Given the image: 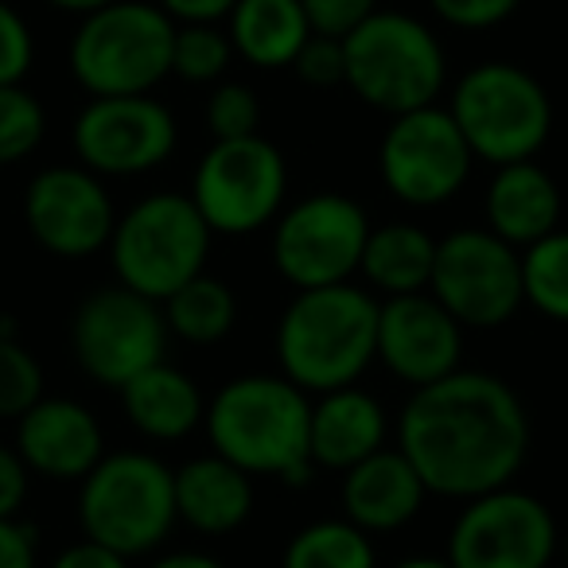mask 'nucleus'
<instances>
[{"label":"nucleus","instance_id":"1","mask_svg":"<svg viewBox=\"0 0 568 568\" xmlns=\"http://www.w3.org/2000/svg\"><path fill=\"white\" fill-rule=\"evenodd\" d=\"M529 413L518 389L487 371H464L409 394L397 417L405 452L428 495L479 498L510 487L529 456Z\"/></svg>","mask_w":568,"mask_h":568},{"label":"nucleus","instance_id":"2","mask_svg":"<svg viewBox=\"0 0 568 568\" xmlns=\"http://www.w3.org/2000/svg\"><path fill=\"white\" fill-rule=\"evenodd\" d=\"M211 452L242 467L245 475L304 487L316 475L312 464V394L284 374H242L206 402Z\"/></svg>","mask_w":568,"mask_h":568},{"label":"nucleus","instance_id":"3","mask_svg":"<svg viewBox=\"0 0 568 568\" xmlns=\"http://www.w3.org/2000/svg\"><path fill=\"white\" fill-rule=\"evenodd\" d=\"M378 308L371 288L351 281L296 293L273 339L281 374L316 397L358 386L378 358Z\"/></svg>","mask_w":568,"mask_h":568},{"label":"nucleus","instance_id":"4","mask_svg":"<svg viewBox=\"0 0 568 568\" xmlns=\"http://www.w3.org/2000/svg\"><path fill=\"white\" fill-rule=\"evenodd\" d=\"M175 521V471L152 452H105L102 464L79 483L82 537L125 560L156 552Z\"/></svg>","mask_w":568,"mask_h":568},{"label":"nucleus","instance_id":"5","mask_svg":"<svg viewBox=\"0 0 568 568\" xmlns=\"http://www.w3.org/2000/svg\"><path fill=\"white\" fill-rule=\"evenodd\" d=\"M175 20L149 0H113L79 20L67 63L90 98L152 94L172 74Z\"/></svg>","mask_w":568,"mask_h":568},{"label":"nucleus","instance_id":"6","mask_svg":"<svg viewBox=\"0 0 568 568\" xmlns=\"http://www.w3.org/2000/svg\"><path fill=\"white\" fill-rule=\"evenodd\" d=\"M351 94L378 113H409L436 105L448 82L444 43L425 20L378 9L343 40Z\"/></svg>","mask_w":568,"mask_h":568},{"label":"nucleus","instance_id":"7","mask_svg":"<svg viewBox=\"0 0 568 568\" xmlns=\"http://www.w3.org/2000/svg\"><path fill=\"white\" fill-rule=\"evenodd\" d=\"M211 226L183 191H156L118 214L110 234V265L118 284L164 304L183 284L206 273Z\"/></svg>","mask_w":568,"mask_h":568},{"label":"nucleus","instance_id":"8","mask_svg":"<svg viewBox=\"0 0 568 568\" xmlns=\"http://www.w3.org/2000/svg\"><path fill=\"white\" fill-rule=\"evenodd\" d=\"M475 160L490 168L534 160L552 133V98L526 67L490 59L456 82L448 102Z\"/></svg>","mask_w":568,"mask_h":568},{"label":"nucleus","instance_id":"9","mask_svg":"<svg viewBox=\"0 0 568 568\" xmlns=\"http://www.w3.org/2000/svg\"><path fill=\"white\" fill-rule=\"evenodd\" d=\"M191 203L211 234L245 237L273 226L288 195L284 152L261 133L237 141H214L191 175Z\"/></svg>","mask_w":568,"mask_h":568},{"label":"nucleus","instance_id":"10","mask_svg":"<svg viewBox=\"0 0 568 568\" xmlns=\"http://www.w3.org/2000/svg\"><path fill=\"white\" fill-rule=\"evenodd\" d=\"M371 230L374 226L358 199L343 191H316L276 214L268 242L273 268L296 293L347 284L363 265Z\"/></svg>","mask_w":568,"mask_h":568},{"label":"nucleus","instance_id":"11","mask_svg":"<svg viewBox=\"0 0 568 568\" xmlns=\"http://www.w3.org/2000/svg\"><path fill=\"white\" fill-rule=\"evenodd\" d=\"M168 339L164 308L125 284L90 293L71 316L74 363L105 389H125L136 374L164 363Z\"/></svg>","mask_w":568,"mask_h":568},{"label":"nucleus","instance_id":"12","mask_svg":"<svg viewBox=\"0 0 568 568\" xmlns=\"http://www.w3.org/2000/svg\"><path fill=\"white\" fill-rule=\"evenodd\" d=\"M428 293L464 327L490 332L518 316L521 296V250L490 234L487 226L452 230L436 242V265Z\"/></svg>","mask_w":568,"mask_h":568},{"label":"nucleus","instance_id":"13","mask_svg":"<svg viewBox=\"0 0 568 568\" xmlns=\"http://www.w3.org/2000/svg\"><path fill=\"white\" fill-rule=\"evenodd\" d=\"M471 160L464 133L440 105L389 118L378 144V175L386 191L417 211L452 203L471 180Z\"/></svg>","mask_w":568,"mask_h":568},{"label":"nucleus","instance_id":"14","mask_svg":"<svg viewBox=\"0 0 568 568\" xmlns=\"http://www.w3.org/2000/svg\"><path fill=\"white\" fill-rule=\"evenodd\" d=\"M557 549L560 529L549 506L529 490L498 487L467 498L444 557L456 568H549Z\"/></svg>","mask_w":568,"mask_h":568},{"label":"nucleus","instance_id":"15","mask_svg":"<svg viewBox=\"0 0 568 568\" xmlns=\"http://www.w3.org/2000/svg\"><path fill=\"white\" fill-rule=\"evenodd\" d=\"M74 156L94 175L133 180L172 160L180 144V125L172 110L152 94L90 98L71 129Z\"/></svg>","mask_w":568,"mask_h":568},{"label":"nucleus","instance_id":"16","mask_svg":"<svg viewBox=\"0 0 568 568\" xmlns=\"http://www.w3.org/2000/svg\"><path fill=\"white\" fill-rule=\"evenodd\" d=\"M24 226L51 257L87 261L110 245L118 211L102 175L82 164H55L28 180Z\"/></svg>","mask_w":568,"mask_h":568},{"label":"nucleus","instance_id":"17","mask_svg":"<svg viewBox=\"0 0 568 568\" xmlns=\"http://www.w3.org/2000/svg\"><path fill=\"white\" fill-rule=\"evenodd\" d=\"M464 324L433 293L389 296L378 308V363L409 389L459 371Z\"/></svg>","mask_w":568,"mask_h":568},{"label":"nucleus","instance_id":"18","mask_svg":"<svg viewBox=\"0 0 568 568\" xmlns=\"http://www.w3.org/2000/svg\"><path fill=\"white\" fill-rule=\"evenodd\" d=\"M17 452L28 471L51 483H82L105 456L98 417L71 397H40L17 420Z\"/></svg>","mask_w":568,"mask_h":568},{"label":"nucleus","instance_id":"19","mask_svg":"<svg viewBox=\"0 0 568 568\" xmlns=\"http://www.w3.org/2000/svg\"><path fill=\"white\" fill-rule=\"evenodd\" d=\"M428 487L402 448H382L371 459L343 471V518L355 521L363 534H397L425 510Z\"/></svg>","mask_w":568,"mask_h":568},{"label":"nucleus","instance_id":"20","mask_svg":"<svg viewBox=\"0 0 568 568\" xmlns=\"http://www.w3.org/2000/svg\"><path fill=\"white\" fill-rule=\"evenodd\" d=\"M560 187L537 160H518V164L495 168L483 195V219L487 230L510 242L514 250L541 242L545 234L560 230Z\"/></svg>","mask_w":568,"mask_h":568},{"label":"nucleus","instance_id":"21","mask_svg":"<svg viewBox=\"0 0 568 568\" xmlns=\"http://www.w3.org/2000/svg\"><path fill=\"white\" fill-rule=\"evenodd\" d=\"M386 409L371 389L343 386L312 402V464L324 471H351L386 448Z\"/></svg>","mask_w":568,"mask_h":568},{"label":"nucleus","instance_id":"22","mask_svg":"<svg viewBox=\"0 0 568 568\" xmlns=\"http://www.w3.org/2000/svg\"><path fill=\"white\" fill-rule=\"evenodd\" d=\"M180 521L203 537H226L253 514V475L222 456H195L175 471Z\"/></svg>","mask_w":568,"mask_h":568},{"label":"nucleus","instance_id":"23","mask_svg":"<svg viewBox=\"0 0 568 568\" xmlns=\"http://www.w3.org/2000/svg\"><path fill=\"white\" fill-rule=\"evenodd\" d=\"M121 394L129 425L141 436L160 444H180L183 436H191L206 417L203 389L172 363H156L144 374H136Z\"/></svg>","mask_w":568,"mask_h":568},{"label":"nucleus","instance_id":"24","mask_svg":"<svg viewBox=\"0 0 568 568\" xmlns=\"http://www.w3.org/2000/svg\"><path fill=\"white\" fill-rule=\"evenodd\" d=\"M226 36L234 55L257 71L293 67L301 48L312 40V24L301 0H237L226 17Z\"/></svg>","mask_w":568,"mask_h":568},{"label":"nucleus","instance_id":"25","mask_svg":"<svg viewBox=\"0 0 568 568\" xmlns=\"http://www.w3.org/2000/svg\"><path fill=\"white\" fill-rule=\"evenodd\" d=\"M436 265V237L417 222H386L371 230L363 250L358 273L366 276L374 293L389 296H413L428 293Z\"/></svg>","mask_w":568,"mask_h":568},{"label":"nucleus","instance_id":"26","mask_svg":"<svg viewBox=\"0 0 568 568\" xmlns=\"http://www.w3.org/2000/svg\"><path fill=\"white\" fill-rule=\"evenodd\" d=\"M168 332L175 339L191 343V347H214L222 343L237 324V296L230 293V284L219 276L199 273L195 281H187L180 293H172L164 304Z\"/></svg>","mask_w":568,"mask_h":568},{"label":"nucleus","instance_id":"27","mask_svg":"<svg viewBox=\"0 0 568 568\" xmlns=\"http://www.w3.org/2000/svg\"><path fill=\"white\" fill-rule=\"evenodd\" d=\"M281 568H378L374 537L347 518H320L301 526L281 552Z\"/></svg>","mask_w":568,"mask_h":568},{"label":"nucleus","instance_id":"28","mask_svg":"<svg viewBox=\"0 0 568 568\" xmlns=\"http://www.w3.org/2000/svg\"><path fill=\"white\" fill-rule=\"evenodd\" d=\"M521 296L537 316L568 324V230L521 250Z\"/></svg>","mask_w":568,"mask_h":568},{"label":"nucleus","instance_id":"29","mask_svg":"<svg viewBox=\"0 0 568 568\" xmlns=\"http://www.w3.org/2000/svg\"><path fill=\"white\" fill-rule=\"evenodd\" d=\"M234 43L219 24H175L172 74L195 87H214L226 79Z\"/></svg>","mask_w":568,"mask_h":568},{"label":"nucleus","instance_id":"30","mask_svg":"<svg viewBox=\"0 0 568 568\" xmlns=\"http://www.w3.org/2000/svg\"><path fill=\"white\" fill-rule=\"evenodd\" d=\"M48 136V110L43 102L20 87H0V168L28 160Z\"/></svg>","mask_w":568,"mask_h":568},{"label":"nucleus","instance_id":"31","mask_svg":"<svg viewBox=\"0 0 568 568\" xmlns=\"http://www.w3.org/2000/svg\"><path fill=\"white\" fill-rule=\"evenodd\" d=\"M43 394V366L32 351L0 335V420H20Z\"/></svg>","mask_w":568,"mask_h":568},{"label":"nucleus","instance_id":"32","mask_svg":"<svg viewBox=\"0 0 568 568\" xmlns=\"http://www.w3.org/2000/svg\"><path fill=\"white\" fill-rule=\"evenodd\" d=\"M206 133L214 141H237V136H253L261 125V102L245 82H214L206 94Z\"/></svg>","mask_w":568,"mask_h":568},{"label":"nucleus","instance_id":"33","mask_svg":"<svg viewBox=\"0 0 568 568\" xmlns=\"http://www.w3.org/2000/svg\"><path fill=\"white\" fill-rule=\"evenodd\" d=\"M36 63V36L28 20L0 0V87H20Z\"/></svg>","mask_w":568,"mask_h":568},{"label":"nucleus","instance_id":"34","mask_svg":"<svg viewBox=\"0 0 568 568\" xmlns=\"http://www.w3.org/2000/svg\"><path fill=\"white\" fill-rule=\"evenodd\" d=\"M521 0H428V9L440 24L456 32H487L518 12Z\"/></svg>","mask_w":568,"mask_h":568},{"label":"nucleus","instance_id":"35","mask_svg":"<svg viewBox=\"0 0 568 568\" xmlns=\"http://www.w3.org/2000/svg\"><path fill=\"white\" fill-rule=\"evenodd\" d=\"M293 71L304 87H316V90L343 87V82H347V55H343V40H332V36H312V40L301 48V55H296Z\"/></svg>","mask_w":568,"mask_h":568},{"label":"nucleus","instance_id":"36","mask_svg":"<svg viewBox=\"0 0 568 568\" xmlns=\"http://www.w3.org/2000/svg\"><path fill=\"white\" fill-rule=\"evenodd\" d=\"M301 4L312 36H332V40H347L358 24L378 12V0H301Z\"/></svg>","mask_w":568,"mask_h":568},{"label":"nucleus","instance_id":"37","mask_svg":"<svg viewBox=\"0 0 568 568\" xmlns=\"http://www.w3.org/2000/svg\"><path fill=\"white\" fill-rule=\"evenodd\" d=\"M0 568H40V529L24 518H0Z\"/></svg>","mask_w":568,"mask_h":568},{"label":"nucleus","instance_id":"38","mask_svg":"<svg viewBox=\"0 0 568 568\" xmlns=\"http://www.w3.org/2000/svg\"><path fill=\"white\" fill-rule=\"evenodd\" d=\"M28 483H32V471L20 459V452L0 444V518H20L28 498Z\"/></svg>","mask_w":568,"mask_h":568},{"label":"nucleus","instance_id":"39","mask_svg":"<svg viewBox=\"0 0 568 568\" xmlns=\"http://www.w3.org/2000/svg\"><path fill=\"white\" fill-rule=\"evenodd\" d=\"M156 4L180 24H219L234 12L237 0H156Z\"/></svg>","mask_w":568,"mask_h":568},{"label":"nucleus","instance_id":"40","mask_svg":"<svg viewBox=\"0 0 568 568\" xmlns=\"http://www.w3.org/2000/svg\"><path fill=\"white\" fill-rule=\"evenodd\" d=\"M48 568H129V560L121 557V552H113V549H105V545L87 541V537H82L79 545H71V549L59 552Z\"/></svg>","mask_w":568,"mask_h":568},{"label":"nucleus","instance_id":"41","mask_svg":"<svg viewBox=\"0 0 568 568\" xmlns=\"http://www.w3.org/2000/svg\"><path fill=\"white\" fill-rule=\"evenodd\" d=\"M149 568H226L219 557H211V552H195V549H180V552H164V557H156Z\"/></svg>","mask_w":568,"mask_h":568},{"label":"nucleus","instance_id":"42","mask_svg":"<svg viewBox=\"0 0 568 568\" xmlns=\"http://www.w3.org/2000/svg\"><path fill=\"white\" fill-rule=\"evenodd\" d=\"M55 12H71V17H90V12L105 9V4H113V0H48Z\"/></svg>","mask_w":568,"mask_h":568},{"label":"nucleus","instance_id":"43","mask_svg":"<svg viewBox=\"0 0 568 568\" xmlns=\"http://www.w3.org/2000/svg\"><path fill=\"white\" fill-rule=\"evenodd\" d=\"M389 568H456V565H452L448 557H428V552H420V557H405Z\"/></svg>","mask_w":568,"mask_h":568},{"label":"nucleus","instance_id":"44","mask_svg":"<svg viewBox=\"0 0 568 568\" xmlns=\"http://www.w3.org/2000/svg\"><path fill=\"white\" fill-rule=\"evenodd\" d=\"M565 560H568V529H565Z\"/></svg>","mask_w":568,"mask_h":568}]
</instances>
